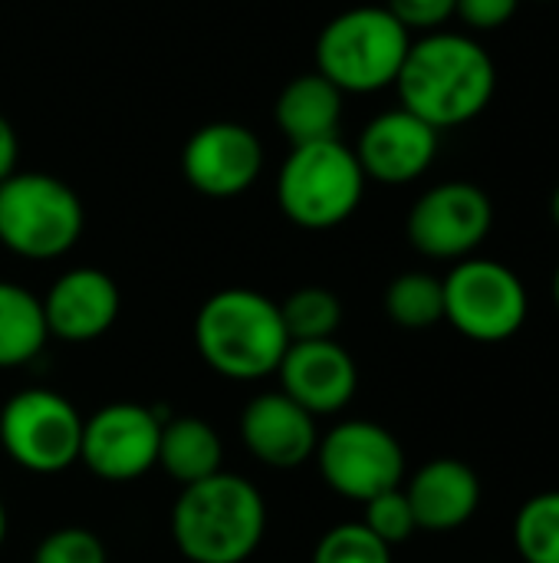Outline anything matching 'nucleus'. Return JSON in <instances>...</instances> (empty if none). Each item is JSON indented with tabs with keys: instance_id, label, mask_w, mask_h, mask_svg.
<instances>
[{
	"instance_id": "nucleus-20",
	"label": "nucleus",
	"mask_w": 559,
	"mask_h": 563,
	"mask_svg": "<svg viewBox=\"0 0 559 563\" xmlns=\"http://www.w3.org/2000/svg\"><path fill=\"white\" fill-rule=\"evenodd\" d=\"M49 340L43 303L20 284L0 280V369L33 363Z\"/></svg>"
},
{
	"instance_id": "nucleus-15",
	"label": "nucleus",
	"mask_w": 559,
	"mask_h": 563,
	"mask_svg": "<svg viewBox=\"0 0 559 563\" xmlns=\"http://www.w3.org/2000/svg\"><path fill=\"white\" fill-rule=\"evenodd\" d=\"M49 336L63 343H92L105 336L122 310L119 284L99 267H72L40 297Z\"/></svg>"
},
{
	"instance_id": "nucleus-16",
	"label": "nucleus",
	"mask_w": 559,
	"mask_h": 563,
	"mask_svg": "<svg viewBox=\"0 0 559 563\" xmlns=\"http://www.w3.org/2000/svg\"><path fill=\"white\" fill-rule=\"evenodd\" d=\"M241 439L260 465L277 468V472L306 465L320 445L316 416H310L280 389L260 393L244 406Z\"/></svg>"
},
{
	"instance_id": "nucleus-18",
	"label": "nucleus",
	"mask_w": 559,
	"mask_h": 563,
	"mask_svg": "<svg viewBox=\"0 0 559 563\" xmlns=\"http://www.w3.org/2000/svg\"><path fill=\"white\" fill-rule=\"evenodd\" d=\"M343 96L323 73H303L283 86L273 106L277 129L290 145H310L339 139Z\"/></svg>"
},
{
	"instance_id": "nucleus-31",
	"label": "nucleus",
	"mask_w": 559,
	"mask_h": 563,
	"mask_svg": "<svg viewBox=\"0 0 559 563\" xmlns=\"http://www.w3.org/2000/svg\"><path fill=\"white\" fill-rule=\"evenodd\" d=\"M550 214H554V224H557L559 231V185L557 191H554V201H550Z\"/></svg>"
},
{
	"instance_id": "nucleus-19",
	"label": "nucleus",
	"mask_w": 559,
	"mask_h": 563,
	"mask_svg": "<svg viewBox=\"0 0 559 563\" xmlns=\"http://www.w3.org/2000/svg\"><path fill=\"white\" fill-rule=\"evenodd\" d=\"M158 465L171 482L194 485L224 472V442L217 429L198 416H178L161 422Z\"/></svg>"
},
{
	"instance_id": "nucleus-30",
	"label": "nucleus",
	"mask_w": 559,
	"mask_h": 563,
	"mask_svg": "<svg viewBox=\"0 0 559 563\" xmlns=\"http://www.w3.org/2000/svg\"><path fill=\"white\" fill-rule=\"evenodd\" d=\"M7 541V508H3V498H0V548Z\"/></svg>"
},
{
	"instance_id": "nucleus-9",
	"label": "nucleus",
	"mask_w": 559,
	"mask_h": 563,
	"mask_svg": "<svg viewBox=\"0 0 559 563\" xmlns=\"http://www.w3.org/2000/svg\"><path fill=\"white\" fill-rule=\"evenodd\" d=\"M316 465L329 492L346 501L366 505L376 495L402 488L405 482V449L379 422L346 419L333 426L316 445Z\"/></svg>"
},
{
	"instance_id": "nucleus-1",
	"label": "nucleus",
	"mask_w": 559,
	"mask_h": 563,
	"mask_svg": "<svg viewBox=\"0 0 559 563\" xmlns=\"http://www.w3.org/2000/svg\"><path fill=\"white\" fill-rule=\"evenodd\" d=\"M395 89L402 109L432 129H458L494 102L497 63L471 33L435 30L412 40Z\"/></svg>"
},
{
	"instance_id": "nucleus-5",
	"label": "nucleus",
	"mask_w": 559,
	"mask_h": 563,
	"mask_svg": "<svg viewBox=\"0 0 559 563\" xmlns=\"http://www.w3.org/2000/svg\"><path fill=\"white\" fill-rule=\"evenodd\" d=\"M412 33L389 7H353L336 13L316 36V73L339 92H379L395 86Z\"/></svg>"
},
{
	"instance_id": "nucleus-13",
	"label": "nucleus",
	"mask_w": 559,
	"mask_h": 563,
	"mask_svg": "<svg viewBox=\"0 0 559 563\" xmlns=\"http://www.w3.org/2000/svg\"><path fill=\"white\" fill-rule=\"evenodd\" d=\"M277 379L280 393L316 419L343 412L359 389L356 360L336 340L290 343L277 366Z\"/></svg>"
},
{
	"instance_id": "nucleus-23",
	"label": "nucleus",
	"mask_w": 559,
	"mask_h": 563,
	"mask_svg": "<svg viewBox=\"0 0 559 563\" xmlns=\"http://www.w3.org/2000/svg\"><path fill=\"white\" fill-rule=\"evenodd\" d=\"M280 317L290 343L333 340L343 323V303L326 287H300L280 303Z\"/></svg>"
},
{
	"instance_id": "nucleus-28",
	"label": "nucleus",
	"mask_w": 559,
	"mask_h": 563,
	"mask_svg": "<svg viewBox=\"0 0 559 563\" xmlns=\"http://www.w3.org/2000/svg\"><path fill=\"white\" fill-rule=\"evenodd\" d=\"M521 0H458L455 3V16L474 30V33H491L501 30L514 20Z\"/></svg>"
},
{
	"instance_id": "nucleus-26",
	"label": "nucleus",
	"mask_w": 559,
	"mask_h": 563,
	"mask_svg": "<svg viewBox=\"0 0 559 563\" xmlns=\"http://www.w3.org/2000/svg\"><path fill=\"white\" fill-rule=\"evenodd\" d=\"M33 563H109V554L96 531L56 528L36 544Z\"/></svg>"
},
{
	"instance_id": "nucleus-8",
	"label": "nucleus",
	"mask_w": 559,
	"mask_h": 563,
	"mask_svg": "<svg viewBox=\"0 0 559 563\" xmlns=\"http://www.w3.org/2000/svg\"><path fill=\"white\" fill-rule=\"evenodd\" d=\"M79 409L53 389H20L0 409V445L7 459L33 475H59L79 462Z\"/></svg>"
},
{
	"instance_id": "nucleus-3",
	"label": "nucleus",
	"mask_w": 559,
	"mask_h": 563,
	"mask_svg": "<svg viewBox=\"0 0 559 563\" xmlns=\"http://www.w3.org/2000/svg\"><path fill=\"white\" fill-rule=\"evenodd\" d=\"M194 346L217 376L257 383L277 373L290 336L280 303L247 287H227L201 303L194 317Z\"/></svg>"
},
{
	"instance_id": "nucleus-11",
	"label": "nucleus",
	"mask_w": 559,
	"mask_h": 563,
	"mask_svg": "<svg viewBox=\"0 0 559 563\" xmlns=\"http://www.w3.org/2000/svg\"><path fill=\"white\" fill-rule=\"evenodd\" d=\"M161 416L138 402H109L82 422L79 462L102 482H135L158 465Z\"/></svg>"
},
{
	"instance_id": "nucleus-21",
	"label": "nucleus",
	"mask_w": 559,
	"mask_h": 563,
	"mask_svg": "<svg viewBox=\"0 0 559 563\" xmlns=\"http://www.w3.org/2000/svg\"><path fill=\"white\" fill-rule=\"evenodd\" d=\"M385 313L395 327L422 333L445 320V290L441 280L425 271L399 274L385 290Z\"/></svg>"
},
{
	"instance_id": "nucleus-7",
	"label": "nucleus",
	"mask_w": 559,
	"mask_h": 563,
	"mask_svg": "<svg viewBox=\"0 0 559 563\" xmlns=\"http://www.w3.org/2000/svg\"><path fill=\"white\" fill-rule=\"evenodd\" d=\"M445 320L474 343L517 336L530 313V294L517 271L491 257H465L441 280Z\"/></svg>"
},
{
	"instance_id": "nucleus-33",
	"label": "nucleus",
	"mask_w": 559,
	"mask_h": 563,
	"mask_svg": "<svg viewBox=\"0 0 559 563\" xmlns=\"http://www.w3.org/2000/svg\"><path fill=\"white\" fill-rule=\"evenodd\" d=\"M544 3H554V0H544Z\"/></svg>"
},
{
	"instance_id": "nucleus-22",
	"label": "nucleus",
	"mask_w": 559,
	"mask_h": 563,
	"mask_svg": "<svg viewBox=\"0 0 559 563\" xmlns=\"http://www.w3.org/2000/svg\"><path fill=\"white\" fill-rule=\"evenodd\" d=\"M514 548L524 563H559V492H540L521 505Z\"/></svg>"
},
{
	"instance_id": "nucleus-6",
	"label": "nucleus",
	"mask_w": 559,
	"mask_h": 563,
	"mask_svg": "<svg viewBox=\"0 0 559 563\" xmlns=\"http://www.w3.org/2000/svg\"><path fill=\"white\" fill-rule=\"evenodd\" d=\"M86 228L79 195L56 175L13 172L0 181V244L23 261L69 254Z\"/></svg>"
},
{
	"instance_id": "nucleus-27",
	"label": "nucleus",
	"mask_w": 559,
	"mask_h": 563,
	"mask_svg": "<svg viewBox=\"0 0 559 563\" xmlns=\"http://www.w3.org/2000/svg\"><path fill=\"white\" fill-rule=\"evenodd\" d=\"M458 0H389V13L409 30V33H435L455 16Z\"/></svg>"
},
{
	"instance_id": "nucleus-32",
	"label": "nucleus",
	"mask_w": 559,
	"mask_h": 563,
	"mask_svg": "<svg viewBox=\"0 0 559 563\" xmlns=\"http://www.w3.org/2000/svg\"><path fill=\"white\" fill-rule=\"evenodd\" d=\"M554 303H557V310H559V264H557V274H554Z\"/></svg>"
},
{
	"instance_id": "nucleus-4",
	"label": "nucleus",
	"mask_w": 559,
	"mask_h": 563,
	"mask_svg": "<svg viewBox=\"0 0 559 563\" xmlns=\"http://www.w3.org/2000/svg\"><path fill=\"white\" fill-rule=\"evenodd\" d=\"M366 181L356 152L343 139L290 145L277 172V205L290 224L329 231L356 214Z\"/></svg>"
},
{
	"instance_id": "nucleus-10",
	"label": "nucleus",
	"mask_w": 559,
	"mask_h": 563,
	"mask_svg": "<svg viewBox=\"0 0 559 563\" xmlns=\"http://www.w3.org/2000/svg\"><path fill=\"white\" fill-rule=\"evenodd\" d=\"M494 228V201L474 181H441L428 188L409 211V244L432 261H465L488 241Z\"/></svg>"
},
{
	"instance_id": "nucleus-14",
	"label": "nucleus",
	"mask_w": 559,
	"mask_h": 563,
	"mask_svg": "<svg viewBox=\"0 0 559 563\" xmlns=\"http://www.w3.org/2000/svg\"><path fill=\"white\" fill-rule=\"evenodd\" d=\"M366 178L379 185H412L418 181L438 155V129L409 109L379 112L359 135L353 148Z\"/></svg>"
},
{
	"instance_id": "nucleus-29",
	"label": "nucleus",
	"mask_w": 559,
	"mask_h": 563,
	"mask_svg": "<svg viewBox=\"0 0 559 563\" xmlns=\"http://www.w3.org/2000/svg\"><path fill=\"white\" fill-rule=\"evenodd\" d=\"M16 158H20V139L16 129L10 125L7 115H0V181H7L16 172Z\"/></svg>"
},
{
	"instance_id": "nucleus-17",
	"label": "nucleus",
	"mask_w": 559,
	"mask_h": 563,
	"mask_svg": "<svg viewBox=\"0 0 559 563\" xmlns=\"http://www.w3.org/2000/svg\"><path fill=\"white\" fill-rule=\"evenodd\" d=\"M418 531H458L481 508V478L461 459H432L405 485Z\"/></svg>"
},
{
	"instance_id": "nucleus-24",
	"label": "nucleus",
	"mask_w": 559,
	"mask_h": 563,
	"mask_svg": "<svg viewBox=\"0 0 559 563\" xmlns=\"http://www.w3.org/2000/svg\"><path fill=\"white\" fill-rule=\"evenodd\" d=\"M310 563H392V548L382 544L362 521H346L316 541Z\"/></svg>"
},
{
	"instance_id": "nucleus-2",
	"label": "nucleus",
	"mask_w": 559,
	"mask_h": 563,
	"mask_svg": "<svg viewBox=\"0 0 559 563\" xmlns=\"http://www.w3.org/2000/svg\"><path fill=\"white\" fill-rule=\"evenodd\" d=\"M264 534L267 501L244 475L217 472L175 498L171 541L188 563H247Z\"/></svg>"
},
{
	"instance_id": "nucleus-25",
	"label": "nucleus",
	"mask_w": 559,
	"mask_h": 563,
	"mask_svg": "<svg viewBox=\"0 0 559 563\" xmlns=\"http://www.w3.org/2000/svg\"><path fill=\"white\" fill-rule=\"evenodd\" d=\"M366 515H362V525L389 548H399L405 541H412V534L418 531L415 525V515H412V505L405 498V488H392L385 495H376L372 501L362 505Z\"/></svg>"
},
{
	"instance_id": "nucleus-12",
	"label": "nucleus",
	"mask_w": 559,
	"mask_h": 563,
	"mask_svg": "<svg viewBox=\"0 0 559 563\" xmlns=\"http://www.w3.org/2000/svg\"><path fill=\"white\" fill-rule=\"evenodd\" d=\"M264 172V145L244 122H208L181 148V175L204 198H237Z\"/></svg>"
}]
</instances>
